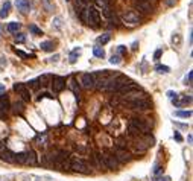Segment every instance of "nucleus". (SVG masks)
<instances>
[{
	"mask_svg": "<svg viewBox=\"0 0 193 181\" xmlns=\"http://www.w3.org/2000/svg\"><path fill=\"white\" fill-rule=\"evenodd\" d=\"M85 14H87V17H85V22L88 23V25L94 26L97 27L99 23H100V14H99V11H97V8L94 6H88L87 9H85Z\"/></svg>",
	"mask_w": 193,
	"mask_h": 181,
	"instance_id": "f257e3e1",
	"label": "nucleus"
},
{
	"mask_svg": "<svg viewBox=\"0 0 193 181\" xmlns=\"http://www.w3.org/2000/svg\"><path fill=\"white\" fill-rule=\"evenodd\" d=\"M125 105H128V107L132 108V110H149V108H151V101H147L146 98H142V99H131V101H126Z\"/></svg>",
	"mask_w": 193,
	"mask_h": 181,
	"instance_id": "f03ea898",
	"label": "nucleus"
},
{
	"mask_svg": "<svg viewBox=\"0 0 193 181\" xmlns=\"http://www.w3.org/2000/svg\"><path fill=\"white\" fill-rule=\"evenodd\" d=\"M70 169H73L74 172H81V174H88V164L81 160V158H74L72 163H70Z\"/></svg>",
	"mask_w": 193,
	"mask_h": 181,
	"instance_id": "7ed1b4c3",
	"label": "nucleus"
},
{
	"mask_svg": "<svg viewBox=\"0 0 193 181\" xmlns=\"http://www.w3.org/2000/svg\"><path fill=\"white\" fill-rule=\"evenodd\" d=\"M122 20L128 25H137V23H140V15L135 11H128L126 14L122 15Z\"/></svg>",
	"mask_w": 193,
	"mask_h": 181,
	"instance_id": "20e7f679",
	"label": "nucleus"
},
{
	"mask_svg": "<svg viewBox=\"0 0 193 181\" xmlns=\"http://www.w3.org/2000/svg\"><path fill=\"white\" fill-rule=\"evenodd\" d=\"M129 123H131V125H134L135 128L139 129V131H140V134H147V132H149V129H151V127L146 123L143 119H131V120H129Z\"/></svg>",
	"mask_w": 193,
	"mask_h": 181,
	"instance_id": "39448f33",
	"label": "nucleus"
},
{
	"mask_svg": "<svg viewBox=\"0 0 193 181\" xmlns=\"http://www.w3.org/2000/svg\"><path fill=\"white\" fill-rule=\"evenodd\" d=\"M52 87H53V91H56V93L62 91V90H64V87H66V78L53 76V78H52Z\"/></svg>",
	"mask_w": 193,
	"mask_h": 181,
	"instance_id": "423d86ee",
	"label": "nucleus"
},
{
	"mask_svg": "<svg viewBox=\"0 0 193 181\" xmlns=\"http://www.w3.org/2000/svg\"><path fill=\"white\" fill-rule=\"evenodd\" d=\"M82 87L84 88H93L96 85V79L93 76V73H84L82 75Z\"/></svg>",
	"mask_w": 193,
	"mask_h": 181,
	"instance_id": "0eeeda50",
	"label": "nucleus"
},
{
	"mask_svg": "<svg viewBox=\"0 0 193 181\" xmlns=\"http://www.w3.org/2000/svg\"><path fill=\"white\" fill-rule=\"evenodd\" d=\"M103 163H105V167H108V169H117V166H119L117 158L111 154L103 155Z\"/></svg>",
	"mask_w": 193,
	"mask_h": 181,
	"instance_id": "6e6552de",
	"label": "nucleus"
},
{
	"mask_svg": "<svg viewBox=\"0 0 193 181\" xmlns=\"http://www.w3.org/2000/svg\"><path fill=\"white\" fill-rule=\"evenodd\" d=\"M14 90L23 96L24 101H29V99H30V93H29V90H27L26 84H15V85H14Z\"/></svg>",
	"mask_w": 193,
	"mask_h": 181,
	"instance_id": "1a4fd4ad",
	"label": "nucleus"
},
{
	"mask_svg": "<svg viewBox=\"0 0 193 181\" xmlns=\"http://www.w3.org/2000/svg\"><path fill=\"white\" fill-rule=\"evenodd\" d=\"M0 158L6 163H15V154L12 151H9L8 148H5L2 152H0Z\"/></svg>",
	"mask_w": 193,
	"mask_h": 181,
	"instance_id": "9d476101",
	"label": "nucleus"
},
{
	"mask_svg": "<svg viewBox=\"0 0 193 181\" xmlns=\"http://www.w3.org/2000/svg\"><path fill=\"white\" fill-rule=\"evenodd\" d=\"M114 152H116L114 157L117 158V161H122V163H126V161H129V158H131V154L126 152L125 149H119V148H116Z\"/></svg>",
	"mask_w": 193,
	"mask_h": 181,
	"instance_id": "9b49d317",
	"label": "nucleus"
},
{
	"mask_svg": "<svg viewBox=\"0 0 193 181\" xmlns=\"http://www.w3.org/2000/svg\"><path fill=\"white\" fill-rule=\"evenodd\" d=\"M135 6H137L139 11H142V12H145V14L152 12V6H151V3H149L147 0H139V2H135Z\"/></svg>",
	"mask_w": 193,
	"mask_h": 181,
	"instance_id": "f8f14e48",
	"label": "nucleus"
},
{
	"mask_svg": "<svg viewBox=\"0 0 193 181\" xmlns=\"http://www.w3.org/2000/svg\"><path fill=\"white\" fill-rule=\"evenodd\" d=\"M15 5H17V9H18L22 14H27L29 9H30L29 0H15Z\"/></svg>",
	"mask_w": 193,
	"mask_h": 181,
	"instance_id": "ddd939ff",
	"label": "nucleus"
},
{
	"mask_svg": "<svg viewBox=\"0 0 193 181\" xmlns=\"http://www.w3.org/2000/svg\"><path fill=\"white\" fill-rule=\"evenodd\" d=\"M37 154H35V151L34 149H29V151H26V161H24V164H30V166H34V164H37Z\"/></svg>",
	"mask_w": 193,
	"mask_h": 181,
	"instance_id": "4468645a",
	"label": "nucleus"
},
{
	"mask_svg": "<svg viewBox=\"0 0 193 181\" xmlns=\"http://www.w3.org/2000/svg\"><path fill=\"white\" fill-rule=\"evenodd\" d=\"M81 53H82V49H81V47H74V49L70 52L69 59H70V62H72V64H74V62L78 61V58L81 56Z\"/></svg>",
	"mask_w": 193,
	"mask_h": 181,
	"instance_id": "2eb2a0df",
	"label": "nucleus"
},
{
	"mask_svg": "<svg viewBox=\"0 0 193 181\" xmlns=\"http://www.w3.org/2000/svg\"><path fill=\"white\" fill-rule=\"evenodd\" d=\"M9 99L3 95V96H0V113H6L8 110H9Z\"/></svg>",
	"mask_w": 193,
	"mask_h": 181,
	"instance_id": "dca6fc26",
	"label": "nucleus"
},
{
	"mask_svg": "<svg viewBox=\"0 0 193 181\" xmlns=\"http://www.w3.org/2000/svg\"><path fill=\"white\" fill-rule=\"evenodd\" d=\"M9 9H11V2H5V5L2 6V11H0V18H6L9 14Z\"/></svg>",
	"mask_w": 193,
	"mask_h": 181,
	"instance_id": "f3484780",
	"label": "nucleus"
},
{
	"mask_svg": "<svg viewBox=\"0 0 193 181\" xmlns=\"http://www.w3.org/2000/svg\"><path fill=\"white\" fill-rule=\"evenodd\" d=\"M20 27H22L20 23H17V22H11V23L8 25V30H9L11 34H17V32L20 30Z\"/></svg>",
	"mask_w": 193,
	"mask_h": 181,
	"instance_id": "a211bd4d",
	"label": "nucleus"
},
{
	"mask_svg": "<svg viewBox=\"0 0 193 181\" xmlns=\"http://www.w3.org/2000/svg\"><path fill=\"white\" fill-rule=\"evenodd\" d=\"M69 87L73 90V93L76 95V99H79V87L76 85V82H74V79H70V84H69Z\"/></svg>",
	"mask_w": 193,
	"mask_h": 181,
	"instance_id": "6ab92c4d",
	"label": "nucleus"
},
{
	"mask_svg": "<svg viewBox=\"0 0 193 181\" xmlns=\"http://www.w3.org/2000/svg\"><path fill=\"white\" fill-rule=\"evenodd\" d=\"M93 53H94V56H97V58H103V56H105V50H103L100 46L93 47Z\"/></svg>",
	"mask_w": 193,
	"mask_h": 181,
	"instance_id": "aec40b11",
	"label": "nucleus"
},
{
	"mask_svg": "<svg viewBox=\"0 0 193 181\" xmlns=\"http://www.w3.org/2000/svg\"><path fill=\"white\" fill-rule=\"evenodd\" d=\"M40 47L44 52H50V50H53V43L52 41H44V43H41Z\"/></svg>",
	"mask_w": 193,
	"mask_h": 181,
	"instance_id": "412c9836",
	"label": "nucleus"
},
{
	"mask_svg": "<svg viewBox=\"0 0 193 181\" xmlns=\"http://www.w3.org/2000/svg\"><path fill=\"white\" fill-rule=\"evenodd\" d=\"M94 160H96V163H97V166H99V167H102V166L105 167V163H103V155L100 154V152H96V154H94Z\"/></svg>",
	"mask_w": 193,
	"mask_h": 181,
	"instance_id": "4be33fe9",
	"label": "nucleus"
},
{
	"mask_svg": "<svg viewBox=\"0 0 193 181\" xmlns=\"http://www.w3.org/2000/svg\"><path fill=\"white\" fill-rule=\"evenodd\" d=\"M24 161H26V152H18V154H15V163L24 164Z\"/></svg>",
	"mask_w": 193,
	"mask_h": 181,
	"instance_id": "5701e85b",
	"label": "nucleus"
},
{
	"mask_svg": "<svg viewBox=\"0 0 193 181\" xmlns=\"http://www.w3.org/2000/svg\"><path fill=\"white\" fill-rule=\"evenodd\" d=\"M50 79H52V76H50V75H43V76H40V78H38L37 81H38V82L41 84V85H47V84H49V81H50Z\"/></svg>",
	"mask_w": 193,
	"mask_h": 181,
	"instance_id": "b1692460",
	"label": "nucleus"
},
{
	"mask_svg": "<svg viewBox=\"0 0 193 181\" xmlns=\"http://www.w3.org/2000/svg\"><path fill=\"white\" fill-rule=\"evenodd\" d=\"M128 132H129L131 135H140V131L135 128L134 125H131V123H128Z\"/></svg>",
	"mask_w": 193,
	"mask_h": 181,
	"instance_id": "393cba45",
	"label": "nucleus"
},
{
	"mask_svg": "<svg viewBox=\"0 0 193 181\" xmlns=\"http://www.w3.org/2000/svg\"><path fill=\"white\" fill-rule=\"evenodd\" d=\"M108 41H110V35H108V34H105V35H100V37L97 38V43H99V44H107Z\"/></svg>",
	"mask_w": 193,
	"mask_h": 181,
	"instance_id": "a878e982",
	"label": "nucleus"
},
{
	"mask_svg": "<svg viewBox=\"0 0 193 181\" xmlns=\"http://www.w3.org/2000/svg\"><path fill=\"white\" fill-rule=\"evenodd\" d=\"M175 116L176 117H190L192 116V111H175Z\"/></svg>",
	"mask_w": 193,
	"mask_h": 181,
	"instance_id": "bb28decb",
	"label": "nucleus"
},
{
	"mask_svg": "<svg viewBox=\"0 0 193 181\" xmlns=\"http://www.w3.org/2000/svg\"><path fill=\"white\" fill-rule=\"evenodd\" d=\"M155 70H157L158 73H169L170 72V69L167 67V66H157Z\"/></svg>",
	"mask_w": 193,
	"mask_h": 181,
	"instance_id": "cd10ccee",
	"label": "nucleus"
},
{
	"mask_svg": "<svg viewBox=\"0 0 193 181\" xmlns=\"http://www.w3.org/2000/svg\"><path fill=\"white\" fill-rule=\"evenodd\" d=\"M29 30H30L32 34H35V35H43V30H41V29H38L35 25H30V26H29Z\"/></svg>",
	"mask_w": 193,
	"mask_h": 181,
	"instance_id": "c85d7f7f",
	"label": "nucleus"
},
{
	"mask_svg": "<svg viewBox=\"0 0 193 181\" xmlns=\"http://www.w3.org/2000/svg\"><path fill=\"white\" fill-rule=\"evenodd\" d=\"M120 56H119V55H113V56H111V58H110V62H111V64H120Z\"/></svg>",
	"mask_w": 193,
	"mask_h": 181,
	"instance_id": "c756f323",
	"label": "nucleus"
},
{
	"mask_svg": "<svg viewBox=\"0 0 193 181\" xmlns=\"http://www.w3.org/2000/svg\"><path fill=\"white\" fill-rule=\"evenodd\" d=\"M15 53H17V55H20L22 58H34V55H32V53H26V52L17 50V49H15Z\"/></svg>",
	"mask_w": 193,
	"mask_h": 181,
	"instance_id": "7c9ffc66",
	"label": "nucleus"
},
{
	"mask_svg": "<svg viewBox=\"0 0 193 181\" xmlns=\"http://www.w3.org/2000/svg\"><path fill=\"white\" fill-rule=\"evenodd\" d=\"M161 172H163V167L160 164H155V167H154V177H158Z\"/></svg>",
	"mask_w": 193,
	"mask_h": 181,
	"instance_id": "2f4dec72",
	"label": "nucleus"
},
{
	"mask_svg": "<svg viewBox=\"0 0 193 181\" xmlns=\"http://www.w3.org/2000/svg\"><path fill=\"white\" fill-rule=\"evenodd\" d=\"M117 148H119V149H126V142H125L123 139H119V140H117Z\"/></svg>",
	"mask_w": 193,
	"mask_h": 181,
	"instance_id": "473e14b6",
	"label": "nucleus"
},
{
	"mask_svg": "<svg viewBox=\"0 0 193 181\" xmlns=\"http://www.w3.org/2000/svg\"><path fill=\"white\" fill-rule=\"evenodd\" d=\"M167 96H169V99H170V101H172V102L178 99V95H176L175 91H167Z\"/></svg>",
	"mask_w": 193,
	"mask_h": 181,
	"instance_id": "72a5a7b5",
	"label": "nucleus"
},
{
	"mask_svg": "<svg viewBox=\"0 0 193 181\" xmlns=\"http://www.w3.org/2000/svg\"><path fill=\"white\" fill-rule=\"evenodd\" d=\"M24 40H26V38H24L23 34H18V35H15V43H23Z\"/></svg>",
	"mask_w": 193,
	"mask_h": 181,
	"instance_id": "f704fd0d",
	"label": "nucleus"
},
{
	"mask_svg": "<svg viewBox=\"0 0 193 181\" xmlns=\"http://www.w3.org/2000/svg\"><path fill=\"white\" fill-rule=\"evenodd\" d=\"M154 181H170V177H154Z\"/></svg>",
	"mask_w": 193,
	"mask_h": 181,
	"instance_id": "c9c22d12",
	"label": "nucleus"
},
{
	"mask_svg": "<svg viewBox=\"0 0 193 181\" xmlns=\"http://www.w3.org/2000/svg\"><path fill=\"white\" fill-rule=\"evenodd\" d=\"M53 23H55V27H56V29H61V18H59V17H56V18L53 20Z\"/></svg>",
	"mask_w": 193,
	"mask_h": 181,
	"instance_id": "e433bc0d",
	"label": "nucleus"
},
{
	"mask_svg": "<svg viewBox=\"0 0 193 181\" xmlns=\"http://www.w3.org/2000/svg\"><path fill=\"white\" fill-rule=\"evenodd\" d=\"M35 140H37V142H46V134H43V135H41V134H40V135H37V137H35Z\"/></svg>",
	"mask_w": 193,
	"mask_h": 181,
	"instance_id": "4c0bfd02",
	"label": "nucleus"
},
{
	"mask_svg": "<svg viewBox=\"0 0 193 181\" xmlns=\"http://www.w3.org/2000/svg\"><path fill=\"white\" fill-rule=\"evenodd\" d=\"M161 53H163V50H161V49H158V50H155V53H154V58H155V59H160V56H161Z\"/></svg>",
	"mask_w": 193,
	"mask_h": 181,
	"instance_id": "58836bf2",
	"label": "nucleus"
},
{
	"mask_svg": "<svg viewBox=\"0 0 193 181\" xmlns=\"http://www.w3.org/2000/svg\"><path fill=\"white\" fill-rule=\"evenodd\" d=\"M192 76H193V72H189V75L186 78V82H187V84H192Z\"/></svg>",
	"mask_w": 193,
	"mask_h": 181,
	"instance_id": "ea45409f",
	"label": "nucleus"
},
{
	"mask_svg": "<svg viewBox=\"0 0 193 181\" xmlns=\"http://www.w3.org/2000/svg\"><path fill=\"white\" fill-rule=\"evenodd\" d=\"M173 137H175V140H176V142H183V137H181V134H179V132H175V135H173Z\"/></svg>",
	"mask_w": 193,
	"mask_h": 181,
	"instance_id": "a19ab883",
	"label": "nucleus"
},
{
	"mask_svg": "<svg viewBox=\"0 0 193 181\" xmlns=\"http://www.w3.org/2000/svg\"><path fill=\"white\" fill-rule=\"evenodd\" d=\"M117 50H119V53L123 55V53H126V47H125V46H119V47H117Z\"/></svg>",
	"mask_w": 193,
	"mask_h": 181,
	"instance_id": "79ce46f5",
	"label": "nucleus"
},
{
	"mask_svg": "<svg viewBox=\"0 0 193 181\" xmlns=\"http://www.w3.org/2000/svg\"><path fill=\"white\" fill-rule=\"evenodd\" d=\"M58 59H59V56H58V55H55V56H52V58H50V61H52V62H56Z\"/></svg>",
	"mask_w": 193,
	"mask_h": 181,
	"instance_id": "37998d69",
	"label": "nucleus"
},
{
	"mask_svg": "<svg viewBox=\"0 0 193 181\" xmlns=\"http://www.w3.org/2000/svg\"><path fill=\"white\" fill-rule=\"evenodd\" d=\"M3 91H5V85H2V84H0V95H2Z\"/></svg>",
	"mask_w": 193,
	"mask_h": 181,
	"instance_id": "c03bdc74",
	"label": "nucleus"
},
{
	"mask_svg": "<svg viewBox=\"0 0 193 181\" xmlns=\"http://www.w3.org/2000/svg\"><path fill=\"white\" fill-rule=\"evenodd\" d=\"M5 148H6V146H5V145H3V143H2V142H0V152H2V151H3V149H5Z\"/></svg>",
	"mask_w": 193,
	"mask_h": 181,
	"instance_id": "a18cd8bd",
	"label": "nucleus"
},
{
	"mask_svg": "<svg viewBox=\"0 0 193 181\" xmlns=\"http://www.w3.org/2000/svg\"><path fill=\"white\" fill-rule=\"evenodd\" d=\"M2 30H3V27H2V25H0V35H2Z\"/></svg>",
	"mask_w": 193,
	"mask_h": 181,
	"instance_id": "49530a36",
	"label": "nucleus"
},
{
	"mask_svg": "<svg viewBox=\"0 0 193 181\" xmlns=\"http://www.w3.org/2000/svg\"><path fill=\"white\" fill-rule=\"evenodd\" d=\"M66 2H70V0H66Z\"/></svg>",
	"mask_w": 193,
	"mask_h": 181,
	"instance_id": "de8ad7c7",
	"label": "nucleus"
},
{
	"mask_svg": "<svg viewBox=\"0 0 193 181\" xmlns=\"http://www.w3.org/2000/svg\"><path fill=\"white\" fill-rule=\"evenodd\" d=\"M0 180H2V178H0Z\"/></svg>",
	"mask_w": 193,
	"mask_h": 181,
	"instance_id": "09e8293b",
	"label": "nucleus"
}]
</instances>
